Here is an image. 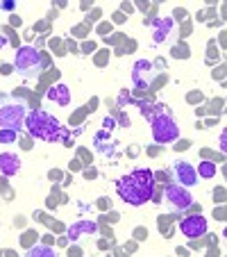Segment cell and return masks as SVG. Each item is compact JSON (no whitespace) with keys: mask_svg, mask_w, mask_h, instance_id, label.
<instances>
[{"mask_svg":"<svg viewBox=\"0 0 227 257\" xmlns=\"http://www.w3.org/2000/svg\"><path fill=\"white\" fill-rule=\"evenodd\" d=\"M116 191L125 203L139 207V205L152 200V196H155V173L150 169L132 171L130 175H125L116 182Z\"/></svg>","mask_w":227,"mask_h":257,"instance_id":"1","label":"cell"},{"mask_svg":"<svg viewBox=\"0 0 227 257\" xmlns=\"http://www.w3.org/2000/svg\"><path fill=\"white\" fill-rule=\"evenodd\" d=\"M25 127L34 139L44 141H64V127L57 118L46 112H32L25 116Z\"/></svg>","mask_w":227,"mask_h":257,"instance_id":"2","label":"cell"},{"mask_svg":"<svg viewBox=\"0 0 227 257\" xmlns=\"http://www.w3.org/2000/svg\"><path fill=\"white\" fill-rule=\"evenodd\" d=\"M14 68L23 78H37L44 68V53L32 46H23L14 55Z\"/></svg>","mask_w":227,"mask_h":257,"instance_id":"3","label":"cell"},{"mask_svg":"<svg viewBox=\"0 0 227 257\" xmlns=\"http://www.w3.org/2000/svg\"><path fill=\"white\" fill-rule=\"evenodd\" d=\"M179 137V127L166 109L159 107V114L152 116V139L157 144H173Z\"/></svg>","mask_w":227,"mask_h":257,"instance_id":"4","label":"cell"},{"mask_svg":"<svg viewBox=\"0 0 227 257\" xmlns=\"http://www.w3.org/2000/svg\"><path fill=\"white\" fill-rule=\"evenodd\" d=\"M28 116V107L25 102L19 100H5L0 102V127L5 130H21Z\"/></svg>","mask_w":227,"mask_h":257,"instance_id":"5","label":"cell"},{"mask_svg":"<svg viewBox=\"0 0 227 257\" xmlns=\"http://www.w3.org/2000/svg\"><path fill=\"white\" fill-rule=\"evenodd\" d=\"M166 203L177 212H184L193 205V196L184 185H168L166 187Z\"/></svg>","mask_w":227,"mask_h":257,"instance_id":"6","label":"cell"},{"mask_svg":"<svg viewBox=\"0 0 227 257\" xmlns=\"http://www.w3.org/2000/svg\"><path fill=\"white\" fill-rule=\"evenodd\" d=\"M179 230H182L184 237L188 239H198L202 234H207V218L202 214H193V216H186L179 221Z\"/></svg>","mask_w":227,"mask_h":257,"instance_id":"7","label":"cell"},{"mask_svg":"<svg viewBox=\"0 0 227 257\" xmlns=\"http://www.w3.org/2000/svg\"><path fill=\"white\" fill-rule=\"evenodd\" d=\"M173 173L179 180V185L184 187H193L198 182V173H195V166H191L188 162H175L173 164Z\"/></svg>","mask_w":227,"mask_h":257,"instance_id":"8","label":"cell"},{"mask_svg":"<svg viewBox=\"0 0 227 257\" xmlns=\"http://www.w3.org/2000/svg\"><path fill=\"white\" fill-rule=\"evenodd\" d=\"M80 234H98V223L96 221H78L75 225L68 228V239L78 241Z\"/></svg>","mask_w":227,"mask_h":257,"instance_id":"9","label":"cell"},{"mask_svg":"<svg viewBox=\"0 0 227 257\" xmlns=\"http://www.w3.org/2000/svg\"><path fill=\"white\" fill-rule=\"evenodd\" d=\"M0 171L5 175H16L21 171V160L12 153H3L0 155Z\"/></svg>","mask_w":227,"mask_h":257,"instance_id":"10","label":"cell"},{"mask_svg":"<svg viewBox=\"0 0 227 257\" xmlns=\"http://www.w3.org/2000/svg\"><path fill=\"white\" fill-rule=\"evenodd\" d=\"M48 98H50V100H55L57 105L66 107L68 102H71V91H68L66 84H55V87L48 91Z\"/></svg>","mask_w":227,"mask_h":257,"instance_id":"11","label":"cell"},{"mask_svg":"<svg viewBox=\"0 0 227 257\" xmlns=\"http://www.w3.org/2000/svg\"><path fill=\"white\" fill-rule=\"evenodd\" d=\"M170 28H173V21L170 19H157L155 21V44H161V41L168 37Z\"/></svg>","mask_w":227,"mask_h":257,"instance_id":"12","label":"cell"},{"mask_svg":"<svg viewBox=\"0 0 227 257\" xmlns=\"http://www.w3.org/2000/svg\"><path fill=\"white\" fill-rule=\"evenodd\" d=\"M216 171H218V166L213 164V162H200V166L198 169H195V173L200 175V178H213V175H216Z\"/></svg>","mask_w":227,"mask_h":257,"instance_id":"13","label":"cell"},{"mask_svg":"<svg viewBox=\"0 0 227 257\" xmlns=\"http://www.w3.org/2000/svg\"><path fill=\"white\" fill-rule=\"evenodd\" d=\"M55 250L50 246H34L28 250V257H53Z\"/></svg>","mask_w":227,"mask_h":257,"instance_id":"14","label":"cell"},{"mask_svg":"<svg viewBox=\"0 0 227 257\" xmlns=\"http://www.w3.org/2000/svg\"><path fill=\"white\" fill-rule=\"evenodd\" d=\"M12 141H16V130L0 127V144H12Z\"/></svg>","mask_w":227,"mask_h":257,"instance_id":"15","label":"cell"},{"mask_svg":"<svg viewBox=\"0 0 227 257\" xmlns=\"http://www.w3.org/2000/svg\"><path fill=\"white\" fill-rule=\"evenodd\" d=\"M0 7H3V10H7V12H12V10H14V0H3V3H0Z\"/></svg>","mask_w":227,"mask_h":257,"instance_id":"16","label":"cell"},{"mask_svg":"<svg viewBox=\"0 0 227 257\" xmlns=\"http://www.w3.org/2000/svg\"><path fill=\"white\" fill-rule=\"evenodd\" d=\"M114 125H116V121H114L111 116H107V118H105V127H107V130H111Z\"/></svg>","mask_w":227,"mask_h":257,"instance_id":"17","label":"cell"},{"mask_svg":"<svg viewBox=\"0 0 227 257\" xmlns=\"http://www.w3.org/2000/svg\"><path fill=\"white\" fill-rule=\"evenodd\" d=\"M5 46H7V37H5V32L0 30V48H5Z\"/></svg>","mask_w":227,"mask_h":257,"instance_id":"18","label":"cell"}]
</instances>
